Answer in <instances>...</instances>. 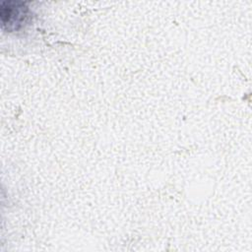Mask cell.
<instances>
[{
    "mask_svg": "<svg viewBox=\"0 0 252 252\" xmlns=\"http://www.w3.org/2000/svg\"><path fill=\"white\" fill-rule=\"evenodd\" d=\"M28 11V8L23 2H3L0 8V16L3 27H7L8 31L18 30L25 21Z\"/></svg>",
    "mask_w": 252,
    "mask_h": 252,
    "instance_id": "cell-1",
    "label": "cell"
}]
</instances>
